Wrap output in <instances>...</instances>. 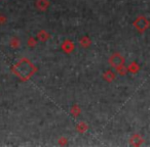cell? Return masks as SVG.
Here are the masks:
<instances>
[{
  "instance_id": "1",
  "label": "cell",
  "mask_w": 150,
  "mask_h": 147,
  "mask_svg": "<svg viewBox=\"0 0 150 147\" xmlns=\"http://www.w3.org/2000/svg\"><path fill=\"white\" fill-rule=\"evenodd\" d=\"M16 72L22 79H28L33 74V64L30 63L27 59H22L16 65Z\"/></svg>"
},
{
  "instance_id": "2",
  "label": "cell",
  "mask_w": 150,
  "mask_h": 147,
  "mask_svg": "<svg viewBox=\"0 0 150 147\" xmlns=\"http://www.w3.org/2000/svg\"><path fill=\"white\" fill-rule=\"evenodd\" d=\"M134 26L139 30L140 32H144L147 30V28L149 27V23L144 17H139L134 23Z\"/></svg>"
},
{
  "instance_id": "3",
  "label": "cell",
  "mask_w": 150,
  "mask_h": 147,
  "mask_svg": "<svg viewBox=\"0 0 150 147\" xmlns=\"http://www.w3.org/2000/svg\"><path fill=\"white\" fill-rule=\"evenodd\" d=\"M110 63H111V65L112 66H114V68H121L122 66V64H123V57L120 55V54H118V53H115V54H113L112 56H111V58H110Z\"/></svg>"
}]
</instances>
